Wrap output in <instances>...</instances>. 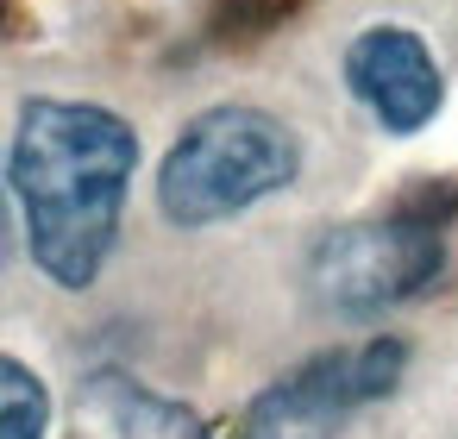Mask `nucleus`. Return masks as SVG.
<instances>
[{
  "label": "nucleus",
  "mask_w": 458,
  "mask_h": 439,
  "mask_svg": "<svg viewBox=\"0 0 458 439\" xmlns=\"http://www.w3.org/2000/svg\"><path fill=\"white\" fill-rule=\"evenodd\" d=\"M0 20H7V0H0Z\"/></svg>",
  "instance_id": "1a4fd4ad"
},
{
  "label": "nucleus",
  "mask_w": 458,
  "mask_h": 439,
  "mask_svg": "<svg viewBox=\"0 0 458 439\" xmlns=\"http://www.w3.org/2000/svg\"><path fill=\"white\" fill-rule=\"evenodd\" d=\"M295 7H301V0H220V20H214V32H220V38H251V32L283 26Z\"/></svg>",
  "instance_id": "6e6552de"
},
{
  "label": "nucleus",
  "mask_w": 458,
  "mask_h": 439,
  "mask_svg": "<svg viewBox=\"0 0 458 439\" xmlns=\"http://www.w3.org/2000/svg\"><path fill=\"white\" fill-rule=\"evenodd\" d=\"M82 401H89V420H95L107 439H208L189 408H176V401L139 389V383L120 376V370H101V376L82 389Z\"/></svg>",
  "instance_id": "423d86ee"
},
{
  "label": "nucleus",
  "mask_w": 458,
  "mask_h": 439,
  "mask_svg": "<svg viewBox=\"0 0 458 439\" xmlns=\"http://www.w3.org/2000/svg\"><path fill=\"white\" fill-rule=\"evenodd\" d=\"M439 239L402 214L389 220H352V226H333L314 239L308 251V295L327 308V314H377V308H395L408 295H420L433 276H439Z\"/></svg>",
  "instance_id": "7ed1b4c3"
},
{
  "label": "nucleus",
  "mask_w": 458,
  "mask_h": 439,
  "mask_svg": "<svg viewBox=\"0 0 458 439\" xmlns=\"http://www.w3.org/2000/svg\"><path fill=\"white\" fill-rule=\"evenodd\" d=\"M301 170V139L264 107H208L182 126L157 170V207L176 226H214L251 201L289 189Z\"/></svg>",
  "instance_id": "f03ea898"
},
{
  "label": "nucleus",
  "mask_w": 458,
  "mask_h": 439,
  "mask_svg": "<svg viewBox=\"0 0 458 439\" xmlns=\"http://www.w3.org/2000/svg\"><path fill=\"white\" fill-rule=\"evenodd\" d=\"M51 426V389L0 351V439H45Z\"/></svg>",
  "instance_id": "0eeeda50"
},
{
  "label": "nucleus",
  "mask_w": 458,
  "mask_h": 439,
  "mask_svg": "<svg viewBox=\"0 0 458 439\" xmlns=\"http://www.w3.org/2000/svg\"><path fill=\"white\" fill-rule=\"evenodd\" d=\"M408 370V339H370L364 351H320L301 370L251 395L245 439H333L364 401L389 395Z\"/></svg>",
  "instance_id": "20e7f679"
},
{
  "label": "nucleus",
  "mask_w": 458,
  "mask_h": 439,
  "mask_svg": "<svg viewBox=\"0 0 458 439\" xmlns=\"http://www.w3.org/2000/svg\"><path fill=\"white\" fill-rule=\"evenodd\" d=\"M139 139L89 101H26L13 139V189L26 201L32 257L51 283L89 289L114 251Z\"/></svg>",
  "instance_id": "f257e3e1"
},
{
  "label": "nucleus",
  "mask_w": 458,
  "mask_h": 439,
  "mask_svg": "<svg viewBox=\"0 0 458 439\" xmlns=\"http://www.w3.org/2000/svg\"><path fill=\"white\" fill-rule=\"evenodd\" d=\"M345 82L352 95L377 114V126L389 132H420L439 114V63L433 51L402 32V26H377L345 51Z\"/></svg>",
  "instance_id": "39448f33"
}]
</instances>
